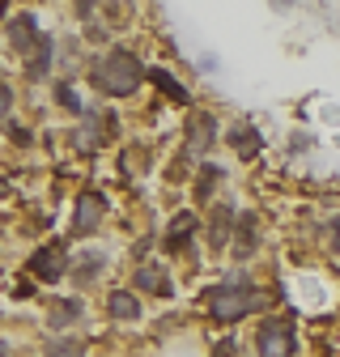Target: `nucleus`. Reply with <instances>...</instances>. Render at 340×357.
<instances>
[{
    "label": "nucleus",
    "instance_id": "7ed1b4c3",
    "mask_svg": "<svg viewBox=\"0 0 340 357\" xmlns=\"http://www.w3.org/2000/svg\"><path fill=\"white\" fill-rule=\"evenodd\" d=\"M30 273L38 281H60L68 273V247L64 243H47V247H38L30 255Z\"/></svg>",
    "mask_w": 340,
    "mask_h": 357
},
{
    "label": "nucleus",
    "instance_id": "39448f33",
    "mask_svg": "<svg viewBox=\"0 0 340 357\" xmlns=\"http://www.w3.org/2000/svg\"><path fill=\"white\" fill-rule=\"evenodd\" d=\"M255 344H260V357H293V332H289V324H281V319L264 324Z\"/></svg>",
    "mask_w": 340,
    "mask_h": 357
},
{
    "label": "nucleus",
    "instance_id": "f03ea898",
    "mask_svg": "<svg viewBox=\"0 0 340 357\" xmlns=\"http://www.w3.org/2000/svg\"><path fill=\"white\" fill-rule=\"evenodd\" d=\"M264 298L255 294V289H247V285H238V281H230V285H222V289H212L208 294V310H212V319H222V324H234V319H242L251 306H260Z\"/></svg>",
    "mask_w": 340,
    "mask_h": 357
},
{
    "label": "nucleus",
    "instance_id": "f8f14e48",
    "mask_svg": "<svg viewBox=\"0 0 340 357\" xmlns=\"http://www.w3.org/2000/svg\"><path fill=\"white\" fill-rule=\"evenodd\" d=\"M149 77H153V81H157V89H162V94H170V98H175V102H187V94H183V85H179V81H175V77H166V73H162V68H153V73H149Z\"/></svg>",
    "mask_w": 340,
    "mask_h": 357
},
{
    "label": "nucleus",
    "instance_id": "4468645a",
    "mask_svg": "<svg viewBox=\"0 0 340 357\" xmlns=\"http://www.w3.org/2000/svg\"><path fill=\"white\" fill-rule=\"evenodd\" d=\"M30 30H34V17H17V22L9 26V34H13V43H17V47H26V43L34 38Z\"/></svg>",
    "mask_w": 340,
    "mask_h": 357
},
{
    "label": "nucleus",
    "instance_id": "f3484780",
    "mask_svg": "<svg viewBox=\"0 0 340 357\" xmlns=\"http://www.w3.org/2000/svg\"><path fill=\"white\" fill-rule=\"evenodd\" d=\"M204 170H208V174H200V183H196V196H200V200L217 188V166H204Z\"/></svg>",
    "mask_w": 340,
    "mask_h": 357
},
{
    "label": "nucleus",
    "instance_id": "6ab92c4d",
    "mask_svg": "<svg viewBox=\"0 0 340 357\" xmlns=\"http://www.w3.org/2000/svg\"><path fill=\"white\" fill-rule=\"evenodd\" d=\"M9 102H13V98H9V89H5V85H0V119H5V115H9Z\"/></svg>",
    "mask_w": 340,
    "mask_h": 357
},
{
    "label": "nucleus",
    "instance_id": "f257e3e1",
    "mask_svg": "<svg viewBox=\"0 0 340 357\" xmlns=\"http://www.w3.org/2000/svg\"><path fill=\"white\" fill-rule=\"evenodd\" d=\"M141 77H145V68H141V60L132 52H107L98 60V68H94V85L102 89V94H115V98L132 94V89L141 85Z\"/></svg>",
    "mask_w": 340,
    "mask_h": 357
},
{
    "label": "nucleus",
    "instance_id": "6e6552de",
    "mask_svg": "<svg viewBox=\"0 0 340 357\" xmlns=\"http://www.w3.org/2000/svg\"><path fill=\"white\" fill-rule=\"evenodd\" d=\"M230 145H234V153H242V158H255V153H260V137H255V128H234V132H230Z\"/></svg>",
    "mask_w": 340,
    "mask_h": 357
},
{
    "label": "nucleus",
    "instance_id": "0eeeda50",
    "mask_svg": "<svg viewBox=\"0 0 340 357\" xmlns=\"http://www.w3.org/2000/svg\"><path fill=\"white\" fill-rule=\"evenodd\" d=\"M192 230H196V217L192 213H179L175 221H170V230H166V247H183Z\"/></svg>",
    "mask_w": 340,
    "mask_h": 357
},
{
    "label": "nucleus",
    "instance_id": "2eb2a0df",
    "mask_svg": "<svg viewBox=\"0 0 340 357\" xmlns=\"http://www.w3.org/2000/svg\"><path fill=\"white\" fill-rule=\"evenodd\" d=\"M226 230H230V208L212 217V247H226Z\"/></svg>",
    "mask_w": 340,
    "mask_h": 357
},
{
    "label": "nucleus",
    "instance_id": "ddd939ff",
    "mask_svg": "<svg viewBox=\"0 0 340 357\" xmlns=\"http://www.w3.org/2000/svg\"><path fill=\"white\" fill-rule=\"evenodd\" d=\"M77 315H81V306H77V302H56V310H52V324H56V328H64V324H72Z\"/></svg>",
    "mask_w": 340,
    "mask_h": 357
},
{
    "label": "nucleus",
    "instance_id": "9d476101",
    "mask_svg": "<svg viewBox=\"0 0 340 357\" xmlns=\"http://www.w3.org/2000/svg\"><path fill=\"white\" fill-rule=\"evenodd\" d=\"M137 285H141V289H149V294H170V281L157 273V268H149V264H145V268H137Z\"/></svg>",
    "mask_w": 340,
    "mask_h": 357
},
{
    "label": "nucleus",
    "instance_id": "dca6fc26",
    "mask_svg": "<svg viewBox=\"0 0 340 357\" xmlns=\"http://www.w3.org/2000/svg\"><path fill=\"white\" fill-rule=\"evenodd\" d=\"M255 251V217H242V247L238 255H251Z\"/></svg>",
    "mask_w": 340,
    "mask_h": 357
},
{
    "label": "nucleus",
    "instance_id": "423d86ee",
    "mask_svg": "<svg viewBox=\"0 0 340 357\" xmlns=\"http://www.w3.org/2000/svg\"><path fill=\"white\" fill-rule=\"evenodd\" d=\"M212 145V119L208 115H196L192 119V141H187V153L192 158H200V149H208Z\"/></svg>",
    "mask_w": 340,
    "mask_h": 357
},
{
    "label": "nucleus",
    "instance_id": "9b49d317",
    "mask_svg": "<svg viewBox=\"0 0 340 357\" xmlns=\"http://www.w3.org/2000/svg\"><path fill=\"white\" fill-rule=\"evenodd\" d=\"M47 357H85V344L72 340V336H60V340L47 344Z\"/></svg>",
    "mask_w": 340,
    "mask_h": 357
},
{
    "label": "nucleus",
    "instance_id": "1a4fd4ad",
    "mask_svg": "<svg viewBox=\"0 0 340 357\" xmlns=\"http://www.w3.org/2000/svg\"><path fill=\"white\" fill-rule=\"evenodd\" d=\"M111 315H115V319H137V315H141V302H137L132 294L115 289V294H111Z\"/></svg>",
    "mask_w": 340,
    "mask_h": 357
},
{
    "label": "nucleus",
    "instance_id": "20e7f679",
    "mask_svg": "<svg viewBox=\"0 0 340 357\" xmlns=\"http://www.w3.org/2000/svg\"><path fill=\"white\" fill-rule=\"evenodd\" d=\"M102 213H107V200H102L98 192H85V196L77 200V217H72V234H77V238H85V234H94V230L102 226Z\"/></svg>",
    "mask_w": 340,
    "mask_h": 357
},
{
    "label": "nucleus",
    "instance_id": "a211bd4d",
    "mask_svg": "<svg viewBox=\"0 0 340 357\" xmlns=\"http://www.w3.org/2000/svg\"><path fill=\"white\" fill-rule=\"evenodd\" d=\"M60 102H64L68 111H81V102H77V94H72V89H68V85L60 89Z\"/></svg>",
    "mask_w": 340,
    "mask_h": 357
}]
</instances>
